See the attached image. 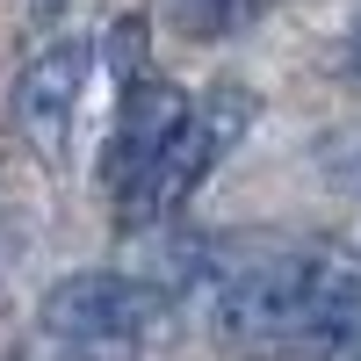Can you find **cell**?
Listing matches in <instances>:
<instances>
[{
	"label": "cell",
	"mask_w": 361,
	"mask_h": 361,
	"mask_svg": "<svg viewBox=\"0 0 361 361\" xmlns=\"http://www.w3.org/2000/svg\"><path fill=\"white\" fill-rule=\"evenodd\" d=\"M347 58H354V73H361V22H354V37H347Z\"/></svg>",
	"instance_id": "7"
},
{
	"label": "cell",
	"mask_w": 361,
	"mask_h": 361,
	"mask_svg": "<svg viewBox=\"0 0 361 361\" xmlns=\"http://www.w3.org/2000/svg\"><path fill=\"white\" fill-rule=\"evenodd\" d=\"M188 109H195V102L180 94L173 80H130L123 109H116V137H109V188H116V195H123L130 180L166 152V137L188 123Z\"/></svg>",
	"instance_id": "5"
},
{
	"label": "cell",
	"mask_w": 361,
	"mask_h": 361,
	"mask_svg": "<svg viewBox=\"0 0 361 361\" xmlns=\"http://www.w3.org/2000/svg\"><path fill=\"white\" fill-rule=\"evenodd\" d=\"M361 340V267L333 246L296 253L289 289V347L282 354H347Z\"/></svg>",
	"instance_id": "3"
},
{
	"label": "cell",
	"mask_w": 361,
	"mask_h": 361,
	"mask_svg": "<svg viewBox=\"0 0 361 361\" xmlns=\"http://www.w3.org/2000/svg\"><path fill=\"white\" fill-rule=\"evenodd\" d=\"M246 116H253V94H238V87H224V94L195 102V109H188V123L166 137V152L145 166L123 195H116V202H123V217H130V224H159V217H173V209L209 180V166H217L231 145H238Z\"/></svg>",
	"instance_id": "1"
},
{
	"label": "cell",
	"mask_w": 361,
	"mask_h": 361,
	"mask_svg": "<svg viewBox=\"0 0 361 361\" xmlns=\"http://www.w3.org/2000/svg\"><path fill=\"white\" fill-rule=\"evenodd\" d=\"M173 22L188 37H217V29L238 22V0H173Z\"/></svg>",
	"instance_id": "6"
},
{
	"label": "cell",
	"mask_w": 361,
	"mask_h": 361,
	"mask_svg": "<svg viewBox=\"0 0 361 361\" xmlns=\"http://www.w3.org/2000/svg\"><path fill=\"white\" fill-rule=\"evenodd\" d=\"M159 318V289L137 282V275H109V267H87V275H66L44 296V340L66 347V354H116L152 333Z\"/></svg>",
	"instance_id": "2"
},
{
	"label": "cell",
	"mask_w": 361,
	"mask_h": 361,
	"mask_svg": "<svg viewBox=\"0 0 361 361\" xmlns=\"http://www.w3.org/2000/svg\"><path fill=\"white\" fill-rule=\"evenodd\" d=\"M87 80H94V44L87 37H58V44H44L22 66V80H15V123H22V137L37 145L44 159H66L80 102H87Z\"/></svg>",
	"instance_id": "4"
}]
</instances>
